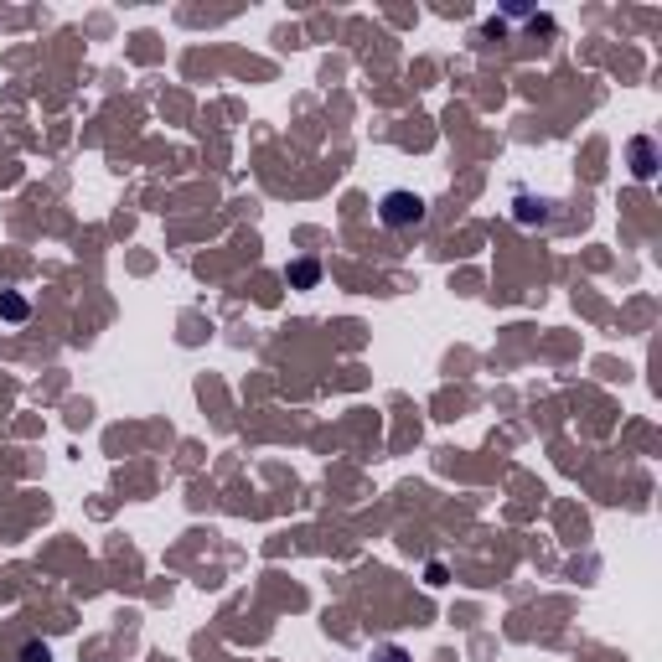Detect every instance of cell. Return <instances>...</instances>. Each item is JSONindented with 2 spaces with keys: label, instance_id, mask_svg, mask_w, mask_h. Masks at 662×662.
<instances>
[{
  "label": "cell",
  "instance_id": "4",
  "mask_svg": "<svg viewBox=\"0 0 662 662\" xmlns=\"http://www.w3.org/2000/svg\"><path fill=\"white\" fill-rule=\"evenodd\" d=\"M316 280H321V264H316V259L285 264V285H290V290H316Z\"/></svg>",
  "mask_w": 662,
  "mask_h": 662
},
{
  "label": "cell",
  "instance_id": "3",
  "mask_svg": "<svg viewBox=\"0 0 662 662\" xmlns=\"http://www.w3.org/2000/svg\"><path fill=\"white\" fill-rule=\"evenodd\" d=\"M549 207H554V202H544V197H528V192H518V202H513V218H518L523 228H533V223H549Z\"/></svg>",
  "mask_w": 662,
  "mask_h": 662
},
{
  "label": "cell",
  "instance_id": "2",
  "mask_svg": "<svg viewBox=\"0 0 662 662\" xmlns=\"http://www.w3.org/2000/svg\"><path fill=\"white\" fill-rule=\"evenodd\" d=\"M626 156H631V176H637V182H652L657 176V140L652 135H631V145H626Z\"/></svg>",
  "mask_w": 662,
  "mask_h": 662
},
{
  "label": "cell",
  "instance_id": "7",
  "mask_svg": "<svg viewBox=\"0 0 662 662\" xmlns=\"http://www.w3.org/2000/svg\"><path fill=\"white\" fill-rule=\"evenodd\" d=\"M373 662H409V652L388 642V647H378V652H373Z\"/></svg>",
  "mask_w": 662,
  "mask_h": 662
},
{
  "label": "cell",
  "instance_id": "1",
  "mask_svg": "<svg viewBox=\"0 0 662 662\" xmlns=\"http://www.w3.org/2000/svg\"><path fill=\"white\" fill-rule=\"evenodd\" d=\"M425 213H430V207H425V197H419V192L394 187V192H383V197H378V223H383V228H394V233L419 228V223H425Z\"/></svg>",
  "mask_w": 662,
  "mask_h": 662
},
{
  "label": "cell",
  "instance_id": "6",
  "mask_svg": "<svg viewBox=\"0 0 662 662\" xmlns=\"http://www.w3.org/2000/svg\"><path fill=\"white\" fill-rule=\"evenodd\" d=\"M21 662H52V647L47 642H26L21 647Z\"/></svg>",
  "mask_w": 662,
  "mask_h": 662
},
{
  "label": "cell",
  "instance_id": "5",
  "mask_svg": "<svg viewBox=\"0 0 662 662\" xmlns=\"http://www.w3.org/2000/svg\"><path fill=\"white\" fill-rule=\"evenodd\" d=\"M26 316H32V306H26V295H0V321H26Z\"/></svg>",
  "mask_w": 662,
  "mask_h": 662
}]
</instances>
